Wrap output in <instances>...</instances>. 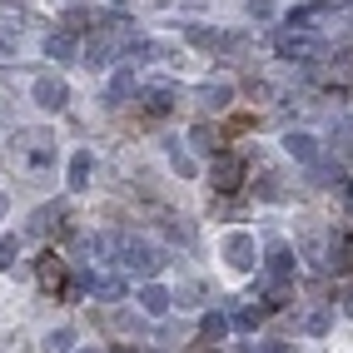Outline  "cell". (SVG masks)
I'll return each instance as SVG.
<instances>
[{
  "instance_id": "cell-1",
  "label": "cell",
  "mask_w": 353,
  "mask_h": 353,
  "mask_svg": "<svg viewBox=\"0 0 353 353\" xmlns=\"http://www.w3.org/2000/svg\"><path fill=\"white\" fill-rule=\"evenodd\" d=\"M10 159H15L26 174H45V170L55 164V139L45 134V130H26V134H15Z\"/></svg>"
},
{
  "instance_id": "cell-2",
  "label": "cell",
  "mask_w": 353,
  "mask_h": 353,
  "mask_svg": "<svg viewBox=\"0 0 353 353\" xmlns=\"http://www.w3.org/2000/svg\"><path fill=\"white\" fill-rule=\"evenodd\" d=\"M120 264L130 269V274H139V279H154L164 264H170V254L164 249H154V244H145V239H120Z\"/></svg>"
},
{
  "instance_id": "cell-3",
  "label": "cell",
  "mask_w": 353,
  "mask_h": 353,
  "mask_svg": "<svg viewBox=\"0 0 353 353\" xmlns=\"http://www.w3.org/2000/svg\"><path fill=\"white\" fill-rule=\"evenodd\" d=\"M274 50L284 55V60L314 65V60H323V40L309 35V30H279V35H274Z\"/></svg>"
},
{
  "instance_id": "cell-4",
  "label": "cell",
  "mask_w": 353,
  "mask_h": 353,
  "mask_svg": "<svg viewBox=\"0 0 353 353\" xmlns=\"http://www.w3.org/2000/svg\"><path fill=\"white\" fill-rule=\"evenodd\" d=\"M209 184H214L219 194H234V190L244 184V159H239V154H229V150L209 154Z\"/></svg>"
},
{
  "instance_id": "cell-5",
  "label": "cell",
  "mask_w": 353,
  "mask_h": 353,
  "mask_svg": "<svg viewBox=\"0 0 353 353\" xmlns=\"http://www.w3.org/2000/svg\"><path fill=\"white\" fill-rule=\"evenodd\" d=\"M224 259H229V269H239V274H249V269L259 264L254 234H244V229H234V234H224Z\"/></svg>"
},
{
  "instance_id": "cell-6",
  "label": "cell",
  "mask_w": 353,
  "mask_h": 353,
  "mask_svg": "<svg viewBox=\"0 0 353 353\" xmlns=\"http://www.w3.org/2000/svg\"><path fill=\"white\" fill-rule=\"evenodd\" d=\"M30 95H35L40 110H65V105H70V85H65L60 75H40Z\"/></svg>"
},
{
  "instance_id": "cell-7",
  "label": "cell",
  "mask_w": 353,
  "mask_h": 353,
  "mask_svg": "<svg viewBox=\"0 0 353 353\" xmlns=\"http://www.w3.org/2000/svg\"><path fill=\"white\" fill-rule=\"evenodd\" d=\"M35 279H40V289L45 294H65V259L60 254H40V264H35Z\"/></svg>"
},
{
  "instance_id": "cell-8",
  "label": "cell",
  "mask_w": 353,
  "mask_h": 353,
  "mask_svg": "<svg viewBox=\"0 0 353 353\" xmlns=\"http://www.w3.org/2000/svg\"><path fill=\"white\" fill-rule=\"evenodd\" d=\"M35 234H65L70 229V209L65 204H40L35 209V219H30Z\"/></svg>"
},
{
  "instance_id": "cell-9",
  "label": "cell",
  "mask_w": 353,
  "mask_h": 353,
  "mask_svg": "<svg viewBox=\"0 0 353 353\" xmlns=\"http://www.w3.org/2000/svg\"><path fill=\"white\" fill-rule=\"evenodd\" d=\"M264 264H269V279H274V284H289V279H294V249H289L284 239H274Z\"/></svg>"
},
{
  "instance_id": "cell-10",
  "label": "cell",
  "mask_w": 353,
  "mask_h": 353,
  "mask_svg": "<svg viewBox=\"0 0 353 353\" xmlns=\"http://www.w3.org/2000/svg\"><path fill=\"white\" fill-rule=\"evenodd\" d=\"M170 303H174V294L164 284H145V289H139V309H145L150 319H164V314H170Z\"/></svg>"
},
{
  "instance_id": "cell-11",
  "label": "cell",
  "mask_w": 353,
  "mask_h": 353,
  "mask_svg": "<svg viewBox=\"0 0 353 353\" xmlns=\"http://www.w3.org/2000/svg\"><path fill=\"white\" fill-rule=\"evenodd\" d=\"M174 105H179V90H170V85L145 90V114H154V120H159V114H170Z\"/></svg>"
},
{
  "instance_id": "cell-12",
  "label": "cell",
  "mask_w": 353,
  "mask_h": 353,
  "mask_svg": "<svg viewBox=\"0 0 353 353\" xmlns=\"http://www.w3.org/2000/svg\"><path fill=\"white\" fill-rule=\"evenodd\" d=\"M199 105H209V110H229V105H234V85H229V80H209V85H199Z\"/></svg>"
},
{
  "instance_id": "cell-13",
  "label": "cell",
  "mask_w": 353,
  "mask_h": 353,
  "mask_svg": "<svg viewBox=\"0 0 353 353\" xmlns=\"http://www.w3.org/2000/svg\"><path fill=\"white\" fill-rule=\"evenodd\" d=\"M284 150H289L294 159H303V164H319V139L303 134V130H294V134L284 139Z\"/></svg>"
},
{
  "instance_id": "cell-14",
  "label": "cell",
  "mask_w": 353,
  "mask_h": 353,
  "mask_svg": "<svg viewBox=\"0 0 353 353\" xmlns=\"http://www.w3.org/2000/svg\"><path fill=\"white\" fill-rule=\"evenodd\" d=\"M90 174H95V154H90V150H75V154H70V190H85Z\"/></svg>"
},
{
  "instance_id": "cell-15",
  "label": "cell",
  "mask_w": 353,
  "mask_h": 353,
  "mask_svg": "<svg viewBox=\"0 0 353 353\" xmlns=\"http://www.w3.org/2000/svg\"><path fill=\"white\" fill-rule=\"evenodd\" d=\"M45 55H50V60H75V35H70V30H55L50 40H45Z\"/></svg>"
},
{
  "instance_id": "cell-16",
  "label": "cell",
  "mask_w": 353,
  "mask_h": 353,
  "mask_svg": "<svg viewBox=\"0 0 353 353\" xmlns=\"http://www.w3.org/2000/svg\"><path fill=\"white\" fill-rule=\"evenodd\" d=\"M328 264H334L339 274H353V234H339L334 254H328Z\"/></svg>"
},
{
  "instance_id": "cell-17",
  "label": "cell",
  "mask_w": 353,
  "mask_h": 353,
  "mask_svg": "<svg viewBox=\"0 0 353 353\" xmlns=\"http://www.w3.org/2000/svg\"><path fill=\"white\" fill-rule=\"evenodd\" d=\"M130 95H134V65H130V70H120V75L110 80V105H125Z\"/></svg>"
},
{
  "instance_id": "cell-18",
  "label": "cell",
  "mask_w": 353,
  "mask_h": 353,
  "mask_svg": "<svg viewBox=\"0 0 353 353\" xmlns=\"http://www.w3.org/2000/svg\"><path fill=\"white\" fill-rule=\"evenodd\" d=\"M190 145H194L199 154H219V134L209 130V125H194V130H190Z\"/></svg>"
},
{
  "instance_id": "cell-19",
  "label": "cell",
  "mask_w": 353,
  "mask_h": 353,
  "mask_svg": "<svg viewBox=\"0 0 353 353\" xmlns=\"http://www.w3.org/2000/svg\"><path fill=\"white\" fill-rule=\"evenodd\" d=\"M199 334H204V343H219V339L229 334V319H224V314H204V323H199Z\"/></svg>"
},
{
  "instance_id": "cell-20",
  "label": "cell",
  "mask_w": 353,
  "mask_h": 353,
  "mask_svg": "<svg viewBox=\"0 0 353 353\" xmlns=\"http://www.w3.org/2000/svg\"><path fill=\"white\" fill-rule=\"evenodd\" d=\"M70 348H75L70 328H50V334H45V353H70Z\"/></svg>"
},
{
  "instance_id": "cell-21",
  "label": "cell",
  "mask_w": 353,
  "mask_h": 353,
  "mask_svg": "<svg viewBox=\"0 0 353 353\" xmlns=\"http://www.w3.org/2000/svg\"><path fill=\"white\" fill-rule=\"evenodd\" d=\"M328 80H334V85H348V80H353V50H348V55H334V65H328Z\"/></svg>"
},
{
  "instance_id": "cell-22",
  "label": "cell",
  "mask_w": 353,
  "mask_h": 353,
  "mask_svg": "<svg viewBox=\"0 0 353 353\" xmlns=\"http://www.w3.org/2000/svg\"><path fill=\"white\" fill-rule=\"evenodd\" d=\"M164 150H170V164H174L179 174H194V164H190V154H184V150L174 145V139H170V145H164Z\"/></svg>"
},
{
  "instance_id": "cell-23",
  "label": "cell",
  "mask_w": 353,
  "mask_h": 353,
  "mask_svg": "<svg viewBox=\"0 0 353 353\" xmlns=\"http://www.w3.org/2000/svg\"><path fill=\"white\" fill-rule=\"evenodd\" d=\"M303 328L319 339V334H328V328H334V314H309V319H303Z\"/></svg>"
},
{
  "instance_id": "cell-24",
  "label": "cell",
  "mask_w": 353,
  "mask_h": 353,
  "mask_svg": "<svg viewBox=\"0 0 353 353\" xmlns=\"http://www.w3.org/2000/svg\"><path fill=\"white\" fill-rule=\"evenodd\" d=\"M199 294H204L199 284H179V289H174V303H184V309H194V303H199Z\"/></svg>"
},
{
  "instance_id": "cell-25",
  "label": "cell",
  "mask_w": 353,
  "mask_h": 353,
  "mask_svg": "<svg viewBox=\"0 0 353 353\" xmlns=\"http://www.w3.org/2000/svg\"><path fill=\"white\" fill-rule=\"evenodd\" d=\"M259 319H264V309H239V314H234L239 328H259Z\"/></svg>"
},
{
  "instance_id": "cell-26",
  "label": "cell",
  "mask_w": 353,
  "mask_h": 353,
  "mask_svg": "<svg viewBox=\"0 0 353 353\" xmlns=\"http://www.w3.org/2000/svg\"><path fill=\"white\" fill-rule=\"evenodd\" d=\"M15 254H20L15 239H0V269H10V264H15Z\"/></svg>"
},
{
  "instance_id": "cell-27",
  "label": "cell",
  "mask_w": 353,
  "mask_h": 353,
  "mask_svg": "<svg viewBox=\"0 0 353 353\" xmlns=\"http://www.w3.org/2000/svg\"><path fill=\"white\" fill-rule=\"evenodd\" d=\"M249 15L254 20H269L274 15V0H249Z\"/></svg>"
},
{
  "instance_id": "cell-28",
  "label": "cell",
  "mask_w": 353,
  "mask_h": 353,
  "mask_svg": "<svg viewBox=\"0 0 353 353\" xmlns=\"http://www.w3.org/2000/svg\"><path fill=\"white\" fill-rule=\"evenodd\" d=\"M10 50H15V30H10V26H0V60H6Z\"/></svg>"
},
{
  "instance_id": "cell-29",
  "label": "cell",
  "mask_w": 353,
  "mask_h": 353,
  "mask_svg": "<svg viewBox=\"0 0 353 353\" xmlns=\"http://www.w3.org/2000/svg\"><path fill=\"white\" fill-rule=\"evenodd\" d=\"M339 309H343V319H353V284L339 294Z\"/></svg>"
},
{
  "instance_id": "cell-30",
  "label": "cell",
  "mask_w": 353,
  "mask_h": 353,
  "mask_svg": "<svg viewBox=\"0 0 353 353\" xmlns=\"http://www.w3.org/2000/svg\"><path fill=\"white\" fill-rule=\"evenodd\" d=\"M259 353H289V343H284V339H274V343H264Z\"/></svg>"
},
{
  "instance_id": "cell-31",
  "label": "cell",
  "mask_w": 353,
  "mask_h": 353,
  "mask_svg": "<svg viewBox=\"0 0 353 353\" xmlns=\"http://www.w3.org/2000/svg\"><path fill=\"white\" fill-rule=\"evenodd\" d=\"M6 209H10V199H6V190H0V219H6Z\"/></svg>"
},
{
  "instance_id": "cell-32",
  "label": "cell",
  "mask_w": 353,
  "mask_h": 353,
  "mask_svg": "<svg viewBox=\"0 0 353 353\" xmlns=\"http://www.w3.org/2000/svg\"><path fill=\"white\" fill-rule=\"evenodd\" d=\"M114 353H139V348H130V343H120V348H114Z\"/></svg>"
},
{
  "instance_id": "cell-33",
  "label": "cell",
  "mask_w": 353,
  "mask_h": 353,
  "mask_svg": "<svg viewBox=\"0 0 353 353\" xmlns=\"http://www.w3.org/2000/svg\"><path fill=\"white\" fill-rule=\"evenodd\" d=\"M110 6H114V10H125V6H130V0H110Z\"/></svg>"
},
{
  "instance_id": "cell-34",
  "label": "cell",
  "mask_w": 353,
  "mask_h": 353,
  "mask_svg": "<svg viewBox=\"0 0 353 353\" xmlns=\"http://www.w3.org/2000/svg\"><path fill=\"white\" fill-rule=\"evenodd\" d=\"M234 353H254V348H234Z\"/></svg>"
},
{
  "instance_id": "cell-35",
  "label": "cell",
  "mask_w": 353,
  "mask_h": 353,
  "mask_svg": "<svg viewBox=\"0 0 353 353\" xmlns=\"http://www.w3.org/2000/svg\"><path fill=\"white\" fill-rule=\"evenodd\" d=\"M348 204H353V184H348Z\"/></svg>"
},
{
  "instance_id": "cell-36",
  "label": "cell",
  "mask_w": 353,
  "mask_h": 353,
  "mask_svg": "<svg viewBox=\"0 0 353 353\" xmlns=\"http://www.w3.org/2000/svg\"><path fill=\"white\" fill-rule=\"evenodd\" d=\"M85 353H95V348H85Z\"/></svg>"
}]
</instances>
